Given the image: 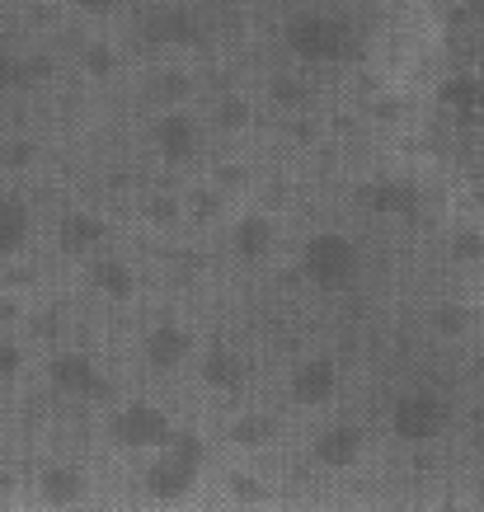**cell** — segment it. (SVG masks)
I'll return each mask as SVG.
<instances>
[{
    "label": "cell",
    "mask_w": 484,
    "mask_h": 512,
    "mask_svg": "<svg viewBox=\"0 0 484 512\" xmlns=\"http://www.w3.org/2000/svg\"><path fill=\"white\" fill-rule=\"evenodd\" d=\"M466 127L484 179V0H470L466 19Z\"/></svg>",
    "instance_id": "6da1fadb"
}]
</instances>
